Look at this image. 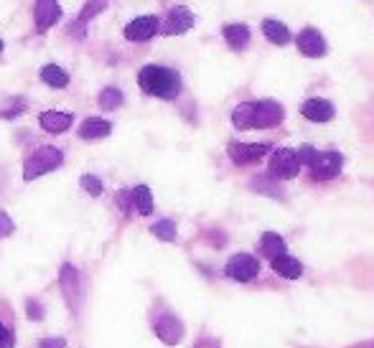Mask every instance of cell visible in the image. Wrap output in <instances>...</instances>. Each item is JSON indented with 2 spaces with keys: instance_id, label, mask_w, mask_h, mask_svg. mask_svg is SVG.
Returning a JSON list of instances; mask_svg holds the SVG:
<instances>
[{
  "instance_id": "cell-12",
  "label": "cell",
  "mask_w": 374,
  "mask_h": 348,
  "mask_svg": "<svg viewBox=\"0 0 374 348\" xmlns=\"http://www.w3.org/2000/svg\"><path fill=\"white\" fill-rule=\"evenodd\" d=\"M156 333H158L160 340H166V343H178L183 336V325L176 315H160L158 323H156Z\"/></svg>"
},
{
  "instance_id": "cell-1",
  "label": "cell",
  "mask_w": 374,
  "mask_h": 348,
  "mask_svg": "<svg viewBox=\"0 0 374 348\" xmlns=\"http://www.w3.org/2000/svg\"><path fill=\"white\" fill-rule=\"evenodd\" d=\"M285 117V109L278 102H245L240 107H234L232 122L237 130H265L280 124Z\"/></svg>"
},
{
  "instance_id": "cell-9",
  "label": "cell",
  "mask_w": 374,
  "mask_h": 348,
  "mask_svg": "<svg viewBox=\"0 0 374 348\" xmlns=\"http://www.w3.org/2000/svg\"><path fill=\"white\" fill-rule=\"evenodd\" d=\"M298 51L303 54V56H324L326 54V41L324 36H321V31H316V28H303L298 34Z\"/></svg>"
},
{
  "instance_id": "cell-15",
  "label": "cell",
  "mask_w": 374,
  "mask_h": 348,
  "mask_svg": "<svg viewBox=\"0 0 374 348\" xmlns=\"http://www.w3.org/2000/svg\"><path fill=\"white\" fill-rule=\"evenodd\" d=\"M300 112H303V117H308L311 122H329L333 117V105L326 100H308Z\"/></svg>"
},
{
  "instance_id": "cell-29",
  "label": "cell",
  "mask_w": 374,
  "mask_h": 348,
  "mask_svg": "<svg viewBox=\"0 0 374 348\" xmlns=\"http://www.w3.org/2000/svg\"><path fill=\"white\" fill-rule=\"evenodd\" d=\"M117 204H120V208H123L125 214H127V208H130V204H133V193L120 191V193H117Z\"/></svg>"
},
{
  "instance_id": "cell-21",
  "label": "cell",
  "mask_w": 374,
  "mask_h": 348,
  "mask_svg": "<svg viewBox=\"0 0 374 348\" xmlns=\"http://www.w3.org/2000/svg\"><path fill=\"white\" fill-rule=\"evenodd\" d=\"M41 79L49 84V87H56V89H64V87L69 84V74L61 67H56V64L43 67L41 69Z\"/></svg>"
},
{
  "instance_id": "cell-14",
  "label": "cell",
  "mask_w": 374,
  "mask_h": 348,
  "mask_svg": "<svg viewBox=\"0 0 374 348\" xmlns=\"http://www.w3.org/2000/svg\"><path fill=\"white\" fill-rule=\"evenodd\" d=\"M110 130H112V124L107 120H102V117H87L79 127V138L82 140H100V138H107Z\"/></svg>"
},
{
  "instance_id": "cell-4",
  "label": "cell",
  "mask_w": 374,
  "mask_h": 348,
  "mask_svg": "<svg viewBox=\"0 0 374 348\" xmlns=\"http://www.w3.org/2000/svg\"><path fill=\"white\" fill-rule=\"evenodd\" d=\"M61 160H64V155H61V150L56 148H39L34 153V155L25 160L23 166V178L25 181H34V178H39V175L49 173V171H54V168L61 166Z\"/></svg>"
},
{
  "instance_id": "cell-23",
  "label": "cell",
  "mask_w": 374,
  "mask_h": 348,
  "mask_svg": "<svg viewBox=\"0 0 374 348\" xmlns=\"http://www.w3.org/2000/svg\"><path fill=\"white\" fill-rule=\"evenodd\" d=\"M120 105H123V91L115 89V87H107V89H102L100 107L105 109V112H110V109H117Z\"/></svg>"
},
{
  "instance_id": "cell-26",
  "label": "cell",
  "mask_w": 374,
  "mask_h": 348,
  "mask_svg": "<svg viewBox=\"0 0 374 348\" xmlns=\"http://www.w3.org/2000/svg\"><path fill=\"white\" fill-rule=\"evenodd\" d=\"M82 188L90 193V196H100V193H102V181L97 178V175H84Z\"/></svg>"
},
{
  "instance_id": "cell-2",
  "label": "cell",
  "mask_w": 374,
  "mask_h": 348,
  "mask_svg": "<svg viewBox=\"0 0 374 348\" xmlns=\"http://www.w3.org/2000/svg\"><path fill=\"white\" fill-rule=\"evenodd\" d=\"M138 84H141V89L145 94H153L158 100H174L176 94H178V89H181V79H178V74H176L174 69L156 67V64L141 69Z\"/></svg>"
},
{
  "instance_id": "cell-31",
  "label": "cell",
  "mask_w": 374,
  "mask_h": 348,
  "mask_svg": "<svg viewBox=\"0 0 374 348\" xmlns=\"http://www.w3.org/2000/svg\"><path fill=\"white\" fill-rule=\"evenodd\" d=\"M0 51H3V41H0Z\"/></svg>"
},
{
  "instance_id": "cell-6",
  "label": "cell",
  "mask_w": 374,
  "mask_h": 348,
  "mask_svg": "<svg viewBox=\"0 0 374 348\" xmlns=\"http://www.w3.org/2000/svg\"><path fill=\"white\" fill-rule=\"evenodd\" d=\"M227 274L237 282H249L260 274V262L252 254H234L227 262Z\"/></svg>"
},
{
  "instance_id": "cell-13",
  "label": "cell",
  "mask_w": 374,
  "mask_h": 348,
  "mask_svg": "<svg viewBox=\"0 0 374 348\" xmlns=\"http://www.w3.org/2000/svg\"><path fill=\"white\" fill-rule=\"evenodd\" d=\"M61 287H64V295L69 298L72 307L76 310V298H79V292H82V280H79V272H76L72 265L61 267Z\"/></svg>"
},
{
  "instance_id": "cell-25",
  "label": "cell",
  "mask_w": 374,
  "mask_h": 348,
  "mask_svg": "<svg viewBox=\"0 0 374 348\" xmlns=\"http://www.w3.org/2000/svg\"><path fill=\"white\" fill-rule=\"evenodd\" d=\"M105 6H107V0H90L87 6L82 8V13H79V21H90L92 16H97L100 10H105Z\"/></svg>"
},
{
  "instance_id": "cell-7",
  "label": "cell",
  "mask_w": 374,
  "mask_h": 348,
  "mask_svg": "<svg viewBox=\"0 0 374 348\" xmlns=\"http://www.w3.org/2000/svg\"><path fill=\"white\" fill-rule=\"evenodd\" d=\"M158 34V18L156 16H141L133 23L125 25V39L127 41H148Z\"/></svg>"
},
{
  "instance_id": "cell-8",
  "label": "cell",
  "mask_w": 374,
  "mask_h": 348,
  "mask_svg": "<svg viewBox=\"0 0 374 348\" xmlns=\"http://www.w3.org/2000/svg\"><path fill=\"white\" fill-rule=\"evenodd\" d=\"M267 145L265 142H252V145H247V142H232L229 145V157H232L237 166H247V163H258L260 157L267 153Z\"/></svg>"
},
{
  "instance_id": "cell-5",
  "label": "cell",
  "mask_w": 374,
  "mask_h": 348,
  "mask_svg": "<svg viewBox=\"0 0 374 348\" xmlns=\"http://www.w3.org/2000/svg\"><path fill=\"white\" fill-rule=\"evenodd\" d=\"M300 157L295 150H288V148H280L275 150L273 157H270V173L275 178H293V175H298L300 171Z\"/></svg>"
},
{
  "instance_id": "cell-22",
  "label": "cell",
  "mask_w": 374,
  "mask_h": 348,
  "mask_svg": "<svg viewBox=\"0 0 374 348\" xmlns=\"http://www.w3.org/2000/svg\"><path fill=\"white\" fill-rule=\"evenodd\" d=\"M133 204L143 216H148L150 211H153V193H150L148 186H138V188H135V191H133Z\"/></svg>"
},
{
  "instance_id": "cell-18",
  "label": "cell",
  "mask_w": 374,
  "mask_h": 348,
  "mask_svg": "<svg viewBox=\"0 0 374 348\" xmlns=\"http://www.w3.org/2000/svg\"><path fill=\"white\" fill-rule=\"evenodd\" d=\"M39 122L46 133H64L69 130V124H72V115L69 112H43L39 117Z\"/></svg>"
},
{
  "instance_id": "cell-3",
  "label": "cell",
  "mask_w": 374,
  "mask_h": 348,
  "mask_svg": "<svg viewBox=\"0 0 374 348\" xmlns=\"http://www.w3.org/2000/svg\"><path fill=\"white\" fill-rule=\"evenodd\" d=\"M300 157V163H306L311 168V173L313 178H321V181H329L333 175L341 171V163H344V157L341 153H333V150H326V153H318L313 150L311 145H303L300 150H295Z\"/></svg>"
},
{
  "instance_id": "cell-28",
  "label": "cell",
  "mask_w": 374,
  "mask_h": 348,
  "mask_svg": "<svg viewBox=\"0 0 374 348\" xmlns=\"http://www.w3.org/2000/svg\"><path fill=\"white\" fill-rule=\"evenodd\" d=\"M0 348H13V336L3 323H0Z\"/></svg>"
},
{
  "instance_id": "cell-19",
  "label": "cell",
  "mask_w": 374,
  "mask_h": 348,
  "mask_svg": "<svg viewBox=\"0 0 374 348\" xmlns=\"http://www.w3.org/2000/svg\"><path fill=\"white\" fill-rule=\"evenodd\" d=\"M262 34H265L267 41L275 43V46H285V43H291V31H288L283 23H278V21H270V18H267L265 23H262Z\"/></svg>"
},
{
  "instance_id": "cell-17",
  "label": "cell",
  "mask_w": 374,
  "mask_h": 348,
  "mask_svg": "<svg viewBox=\"0 0 374 348\" xmlns=\"http://www.w3.org/2000/svg\"><path fill=\"white\" fill-rule=\"evenodd\" d=\"M273 270L278 274H283V277H288V280H298L300 272H303V265H300L298 259L291 257V254H278V257H273Z\"/></svg>"
},
{
  "instance_id": "cell-30",
  "label": "cell",
  "mask_w": 374,
  "mask_h": 348,
  "mask_svg": "<svg viewBox=\"0 0 374 348\" xmlns=\"http://www.w3.org/2000/svg\"><path fill=\"white\" fill-rule=\"evenodd\" d=\"M41 348H64V338H49V340H41Z\"/></svg>"
},
{
  "instance_id": "cell-27",
  "label": "cell",
  "mask_w": 374,
  "mask_h": 348,
  "mask_svg": "<svg viewBox=\"0 0 374 348\" xmlns=\"http://www.w3.org/2000/svg\"><path fill=\"white\" fill-rule=\"evenodd\" d=\"M8 234H13V221L8 219V214L0 211V237H8Z\"/></svg>"
},
{
  "instance_id": "cell-10",
  "label": "cell",
  "mask_w": 374,
  "mask_h": 348,
  "mask_svg": "<svg viewBox=\"0 0 374 348\" xmlns=\"http://www.w3.org/2000/svg\"><path fill=\"white\" fill-rule=\"evenodd\" d=\"M191 25H194L191 10L183 8V6H176V8H171V13H168L163 31H166V36H178V34H186Z\"/></svg>"
},
{
  "instance_id": "cell-24",
  "label": "cell",
  "mask_w": 374,
  "mask_h": 348,
  "mask_svg": "<svg viewBox=\"0 0 374 348\" xmlns=\"http://www.w3.org/2000/svg\"><path fill=\"white\" fill-rule=\"evenodd\" d=\"M150 232L156 234L158 239H163V241H174L176 239V224L174 221H158V224H153V229Z\"/></svg>"
},
{
  "instance_id": "cell-20",
  "label": "cell",
  "mask_w": 374,
  "mask_h": 348,
  "mask_svg": "<svg viewBox=\"0 0 374 348\" xmlns=\"http://www.w3.org/2000/svg\"><path fill=\"white\" fill-rule=\"evenodd\" d=\"M260 247H262V254L265 257H278V254H283L285 252V241L280 234H275V232H267L262 234V241H260Z\"/></svg>"
},
{
  "instance_id": "cell-16",
  "label": "cell",
  "mask_w": 374,
  "mask_h": 348,
  "mask_svg": "<svg viewBox=\"0 0 374 348\" xmlns=\"http://www.w3.org/2000/svg\"><path fill=\"white\" fill-rule=\"evenodd\" d=\"M225 41L229 49L234 51H245L249 43V28L242 23H232V25H225Z\"/></svg>"
},
{
  "instance_id": "cell-11",
  "label": "cell",
  "mask_w": 374,
  "mask_h": 348,
  "mask_svg": "<svg viewBox=\"0 0 374 348\" xmlns=\"http://www.w3.org/2000/svg\"><path fill=\"white\" fill-rule=\"evenodd\" d=\"M34 16H36V28H39V31H46V28H51V25L59 21L61 8H59L56 0H36Z\"/></svg>"
}]
</instances>
